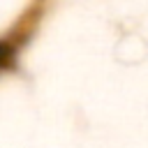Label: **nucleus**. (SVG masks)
<instances>
[{
	"label": "nucleus",
	"mask_w": 148,
	"mask_h": 148,
	"mask_svg": "<svg viewBox=\"0 0 148 148\" xmlns=\"http://www.w3.org/2000/svg\"><path fill=\"white\" fill-rule=\"evenodd\" d=\"M14 60V44L7 39H0V69H7Z\"/></svg>",
	"instance_id": "f257e3e1"
}]
</instances>
